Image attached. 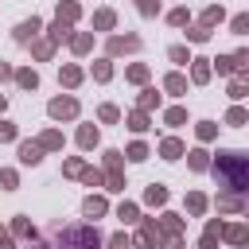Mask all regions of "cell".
<instances>
[{"mask_svg":"<svg viewBox=\"0 0 249 249\" xmlns=\"http://www.w3.org/2000/svg\"><path fill=\"white\" fill-rule=\"evenodd\" d=\"M214 179L222 187V195H245L249 187V156L230 148V152H218L214 160Z\"/></svg>","mask_w":249,"mask_h":249,"instance_id":"obj_1","label":"cell"},{"mask_svg":"<svg viewBox=\"0 0 249 249\" xmlns=\"http://www.w3.org/2000/svg\"><path fill=\"white\" fill-rule=\"evenodd\" d=\"M101 233L93 226H66L54 233V249H97Z\"/></svg>","mask_w":249,"mask_h":249,"instance_id":"obj_2","label":"cell"},{"mask_svg":"<svg viewBox=\"0 0 249 249\" xmlns=\"http://www.w3.org/2000/svg\"><path fill=\"white\" fill-rule=\"evenodd\" d=\"M47 113H51L54 121H70V117H78V101H74V97H54V101L47 105Z\"/></svg>","mask_w":249,"mask_h":249,"instance_id":"obj_3","label":"cell"},{"mask_svg":"<svg viewBox=\"0 0 249 249\" xmlns=\"http://www.w3.org/2000/svg\"><path fill=\"white\" fill-rule=\"evenodd\" d=\"M39 31H43V23H39V19L31 16V19H23V23H16V31H12V39H16V43H31V39H35Z\"/></svg>","mask_w":249,"mask_h":249,"instance_id":"obj_4","label":"cell"},{"mask_svg":"<svg viewBox=\"0 0 249 249\" xmlns=\"http://www.w3.org/2000/svg\"><path fill=\"white\" fill-rule=\"evenodd\" d=\"M124 51H140V39L136 35H113L109 39V54H124Z\"/></svg>","mask_w":249,"mask_h":249,"instance_id":"obj_5","label":"cell"},{"mask_svg":"<svg viewBox=\"0 0 249 249\" xmlns=\"http://www.w3.org/2000/svg\"><path fill=\"white\" fill-rule=\"evenodd\" d=\"M191 82L195 86H206L210 82V58H191Z\"/></svg>","mask_w":249,"mask_h":249,"instance_id":"obj_6","label":"cell"},{"mask_svg":"<svg viewBox=\"0 0 249 249\" xmlns=\"http://www.w3.org/2000/svg\"><path fill=\"white\" fill-rule=\"evenodd\" d=\"M39 160H43V148H39L35 140H23V144H19V163H31V167H35Z\"/></svg>","mask_w":249,"mask_h":249,"instance_id":"obj_7","label":"cell"},{"mask_svg":"<svg viewBox=\"0 0 249 249\" xmlns=\"http://www.w3.org/2000/svg\"><path fill=\"white\" fill-rule=\"evenodd\" d=\"M105 210H109V202H105L101 195H89V198L82 202V214H86V218H101Z\"/></svg>","mask_w":249,"mask_h":249,"instance_id":"obj_8","label":"cell"},{"mask_svg":"<svg viewBox=\"0 0 249 249\" xmlns=\"http://www.w3.org/2000/svg\"><path fill=\"white\" fill-rule=\"evenodd\" d=\"M187 148H183V140H175V136H167V140H160V156L163 160H179Z\"/></svg>","mask_w":249,"mask_h":249,"instance_id":"obj_9","label":"cell"},{"mask_svg":"<svg viewBox=\"0 0 249 249\" xmlns=\"http://www.w3.org/2000/svg\"><path fill=\"white\" fill-rule=\"evenodd\" d=\"M222 237H226L230 245H245V237H249V230H245L241 222H233V226H222Z\"/></svg>","mask_w":249,"mask_h":249,"instance_id":"obj_10","label":"cell"},{"mask_svg":"<svg viewBox=\"0 0 249 249\" xmlns=\"http://www.w3.org/2000/svg\"><path fill=\"white\" fill-rule=\"evenodd\" d=\"M144 202H148V206H163V202H167V187H163V183H152V187L144 191Z\"/></svg>","mask_w":249,"mask_h":249,"instance_id":"obj_11","label":"cell"},{"mask_svg":"<svg viewBox=\"0 0 249 249\" xmlns=\"http://www.w3.org/2000/svg\"><path fill=\"white\" fill-rule=\"evenodd\" d=\"M218 210H222V214H226V210H230V214H241V210H245V198H241V195H222V198H218Z\"/></svg>","mask_w":249,"mask_h":249,"instance_id":"obj_12","label":"cell"},{"mask_svg":"<svg viewBox=\"0 0 249 249\" xmlns=\"http://www.w3.org/2000/svg\"><path fill=\"white\" fill-rule=\"evenodd\" d=\"M218 237H222V222H206V233H202L198 249H218Z\"/></svg>","mask_w":249,"mask_h":249,"instance_id":"obj_13","label":"cell"},{"mask_svg":"<svg viewBox=\"0 0 249 249\" xmlns=\"http://www.w3.org/2000/svg\"><path fill=\"white\" fill-rule=\"evenodd\" d=\"M12 78L19 82V89H39V74L35 70H16Z\"/></svg>","mask_w":249,"mask_h":249,"instance_id":"obj_14","label":"cell"},{"mask_svg":"<svg viewBox=\"0 0 249 249\" xmlns=\"http://www.w3.org/2000/svg\"><path fill=\"white\" fill-rule=\"evenodd\" d=\"M163 89L179 97V93H187V78H183V74H167V78H163Z\"/></svg>","mask_w":249,"mask_h":249,"instance_id":"obj_15","label":"cell"},{"mask_svg":"<svg viewBox=\"0 0 249 249\" xmlns=\"http://www.w3.org/2000/svg\"><path fill=\"white\" fill-rule=\"evenodd\" d=\"M78 144L89 152V148L97 144V124H82V128H78Z\"/></svg>","mask_w":249,"mask_h":249,"instance_id":"obj_16","label":"cell"},{"mask_svg":"<svg viewBox=\"0 0 249 249\" xmlns=\"http://www.w3.org/2000/svg\"><path fill=\"white\" fill-rule=\"evenodd\" d=\"M35 144H39L43 152H54V148H62V132H54V128H51V132H43Z\"/></svg>","mask_w":249,"mask_h":249,"instance_id":"obj_17","label":"cell"},{"mask_svg":"<svg viewBox=\"0 0 249 249\" xmlns=\"http://www.w3.org/2000/svg\"><path fill=\"white\" fill-rule=\"evenodd\" d=\"M187 163H191V171H206V167H210V160H206V148H195V152H187Z\"/></svg>","mask_w":249,"mask_h":249,"instance_id":"obj_18","label":"cell"},{"mask_svg":"<svg viewBox=\"0 0 249 249\" xmlns=\"http://www.w3.org/2000/svg\"><path fill=\"white\" fill-rule=\"evenodd\" d=\"M117 218H121L124 226H132V222H140V210H136V202H121V206H117Z\"/></svg>","mask_w":249,"mask_h":249,"instance_id":"obj_19","label":"cell"},{"mask_svg":"<svg viewBox=\"0 0 249 249\" xmlns=\"http://www.w3.org/2000/svg\"><path fill=\"white\" fill-rule=\"evenodd\" d=\"M12 233H16V237H35V226H31L23 214H16V218H12Z\"/></svg>","mask_w":249,"mask_h":249,"instance_id":"obj_20","label":"cell"},{"mask_svg":"<svg viewBox=\"0 0 249 249\" xmlns=\"http://www.w3.org/2000/svg\"><path fill=\"white\" fill-rule=\"evenodd\" d=\"M74 19H78V4H74V0H66V4H58V23H66V27H70Z\"/></svg>","mask_w":249,"mask_h":249,"instance_id":"obj_21","label":"cell"},{"mask_svg":"<svg viewBox=\"0 0 249 249\" xmlns=\"http://www.w3.org/2000/svg\"><path fill=\"white\" fill-rule=\"evenodd\" d=\"M113 23H117V16H113V8H101V12L93 16V27H97V31H109Z\"/></svg>","mask_w":249,"mask_h":249,"instance_id":"obj_22","label":"cell"},{"mask_svg":"<svg viewBox=\"0 0 249 249\" xmlns=\"http://www.w3.org/2000/svg\"><path fill=\"white\" fill-rule=\"evenodd\" d=\"M214 66L210 70H218V74H237V66H233V54H218V58H210Z\"/></svg>","mask_w":249,"mask_h":249,"instance_id":"obj_23","label":"cell"},{"mask_svg":"<svg viewBox=\"0 0 249 249\" xmlns=\"http://www.w3.org/2000/svg\"><path fill=\"white\" fill-rule=\"evenodd\" d=\"M58 82H62V86H70V89H74V86H78V82H82V70H78V66H62V70H58Z\"/></svg>","mask_w":249,"mask_h":249,"instance_id":"obj_24","label":"cell"},{"mask_svg":"<svg viewBox=\"0 0 249 249\" xmlns=\"http://www.w3.org/2000/svg\"><path fill=\"white\" fill-rule=\"evenodd\" d=\"M222 19H226V12H222V4H218V8H206V12H202V27H206V31H210L214 23H222Z\"/></svg>","mask_w":249,"mask_h":249,"instance_id":"obj_25","label":"cell"},{"mask_svg":"<svg viewBox=\"0 0 249 249\" xmlns=\"http://www.w3.org/2000/svg\"><path fill=\"white\" fill-rule=\"evenodd\" d=\"M245 121H249V113H245V109H241V105H233V109H230V113H226V124H230V128H241V124H245Z\"/></svg>","mask_w":249,"mask_h":249,"instance_id":"obj_26","label":"cell"},{"mask_svg":"<svg viewBox=\"0 0 249 249\" xmlns=\"http://www.w3.org/2000/svg\"><path fill=\"white\" fill-rule=\"evenodd\" d=\"M124 124H128L132 132H144V128H148V113H144V109H136V113H128V121H124Z\"/></svg>","mask_w":249,"mask_h":249,"instance_id":"obj_27","label":"cell"},{"mask_svg":"<svg viewBox=\"0 0 249 249\" xmlns=\"http://www.w3.org/2000/svg\"><path fill=\"white\" fill-rule=\"evenodd\" d=\"M187 210H191V214L198 218V214L206 210V195H198V191H191V195H187Z\"/></svg>","mask_w":249,"mask_h":249,"instance_id":"obj_28","label":"cell"},{"mask_svg":"<svg viewBox=\"0 0 249 249\" xmlns=\"http://www.w3.org/2000/svg\"><path fill=\"white\" fill-rule=\"evenodd\" d=\"M70 47H74V54H86L93 47V35H70Z\"/></svg>","mask_w":249,"mask_h":249,"instance_id":"obj_29","label":"cell"},{"mask_svg":"<svg viewBox=\"0 0 249 249\" xmlns=\"http://www.w3.org/2000/svg\"><path fill=\"white\" fill-rule=\"evenodd\" d=\"M124 78H128V82H148V66H144V62H132V66L124 70Z\"/></svg>","mask_w":249,"mask_h":249,"instance_id":"obj_30","label":"cell"},{"mask_svg":"<svg viewBox=\"0 0 249 249\" xmlns=\"http://www.w3.org/2000/svg\"><path fill=\"white\" fill-rule=\"evenodd\" d=\"M163 121H167L171 128H179V124L187 121V109H183V105H175V109H167V113H163Z\"/></svg>","mask_w":249,"mask_h":249,"instance_id":"obj_31","label":"cell"},{"mask_svg":"<svg viewBox=\"0 0 249 249\" xmlns=\"http://www.w3.org/2000/svg\"><path fill=\"white\" fill-rule=\"evenodd\" d=\"M132 163H140V160H148V144L144 140H136V144H128V152H124Z\"/></svg>","mask_w":249,"mask_h":249,"instance_id":"obj_32","label":"cell"},{"mask_svg":"<svg viewBox=\"0 0 249 249\" xmlns=\"http://www.w3.org/2000/svg\"><path fill=\"white\" fill-rule=\"evenodd\" d=\"M66 39H70V27L54 19V23H51V43H66Z\"/></svg>","mask_w":249,"mask_h":249,"instance_id":"obj_33","label":"cell"},{"mask_svg":"<svg viewBox=\"0 0 249 249\" xmlns=\"http://www.w3.org/2000/svg\"><path fill=\"white\" fill-rule=\"evenodd\" d=\"M167 54H171V62H175V66H187V62H191V51H187V47H179V43H175Z\"/></svg>","mask_w":249,"mask_h":249,"instance_id":"obj_34","label":"cell"},{"mask_svg":"<svg viewBox=\"0 0 249 249\" xmlns=\"http://www.w3.org/2000/svg\"><path fill=\"white\" fill-rule=\"evenodd\" d=\"M97 117H101L105 124H117V121H121V109H117V105H101V109H97Z\"/></svg>","mask_w":249,"mask_h":249,"instance_id":"obj_35","label":"cell"},{"mask_svg":"<svg viewBox=\"0 0 249 249\" xmlns=\"http://www.w3.org/2000/svg\"><path fill=\"white\" fill-rule=\"evenodd\" d=\"M101 183H105V191H124V175H121V171H109Z\"/></svg>","mask_w":249,"mask_h":249,"instance_id":"obj_36","label":"cell"},{"mask_svg":"<svg viewBox=\"0 0 249 249\" xmlns=\"http://www.w3.org/2000/svg\"><path fill=\"white\" fill-rule=\"evenodd\" d=\"M187 19H191V12H187V8H175V12L167 16V23H171V27H187Z\"/></svg>","mask_w":249,"mask_h":249,"instance_id":"obj_37","label":"cell"},{"mask_svg":"<svg viewBox=\"0 0 249 249\" xmlns=\"http://www.w3.org/2000/svg\"><path fill=\"white\" fill-rule=\"evenodd\" d=\"M93 78H97V82H109V78H113V66H109L105 58H101V62H93Z\"/></svg>","mask_w":249,"mask_h":249,"instance_id":"obj_38","label":"cell"},{"mask_svg":"<svg viewBox=\"0 0 249 249\" xmlns=\"http://www.w3.org/2000/svg\"><path fill=\"white\" fill-rule=\"evenodd\" d=\"M156 105H160V93H156V89H144V93H140V109L148 113V109H156Z\"/></svg>","mask_w":249,"mask_h":249,"instance_id":"obj_39","label":"cell"},{"mask_svg":"<svg viewBox=\"0 0 249 249\" xmlns=\"http://www.w3.org/2000/svg\"><path fill=\"white\" fill-rule=\"evenodd\" d=\"M121 163H124V156H121L117 148H109V152H105V167H109V171H121Z\"/></svg>","mask_w":249,"mask_h":249,"instance_id":"obj_40","label":"cell"},{"mask_svg":"<svg viewBox=\"0 0 249 249\" xmlns=\"http://www.w3.org/2000/svg\"><path fill=\"white\" fill-rule=\"evenodd\" d=\"M16 183H19V175H16L12 167H4V171H0V187H4V191H16Z\"/></svg>","mask_w":249,"mask_h":249,"instance_id":"obj_41","label":"cell"},{"mask_svg":"<svg viewBox=\"0 0 249 249\" xmlns=\"http://www.w3.org/2000/svg\"><path fill=\"white\" fill-rule=\"evenodd\" d=\"M187 39H191V43H206V39H210V31H206L202 23H195V27L187 31Z\"/></svg>","mask_w":249,"mask_h":249,"instance_id":"obj_42","label":"cell"},{"mask_svg":"<svg viewBox=\"0 0 249 249\" xmlns=\"http://www.w3.org/2000/svg\"><path fill=\"white\" fill-rule=\"evenodd\" d=\"M230 97H233V101H241V97H245V78H241V74L230 82Z\"/></svg>","mask_w":249,"mask_h":249,"instance_id":"obj_43","label":"cell"},{"mask_svg":"<svg viewBox=\"0 0 249 249\" xmlns=\"http://www.w3.org/2000/svg\"><path fill=\"white\" fill-rule=\"evenodd\" d=\"M230 27H233V35H245V31H249V16H245V12H241V16H233V23H230Z\"/></svg>","mask_w":249,"mask_h":249,"instance_id":"obj_44","label":"cell"},{"mask_svg":"<svg viewBox=\"0 0 249 249\" xmlns=\"http://www.w3.org/2000/svg\"><path fill=\"white\" fill-rule=\"evenodd\" d=\"M214 132H218V124H210V121H198V140H214Z\"/></svg>","mask_w":249,"mask_h":249,"instance_id":"obj_45","label":"cell"},{"mask_svg":"<svg viewBox=\"0 0 249 249\" xmlns=\"http://www.w3.org/2000/svg\"><path fill=\"white\" fill-rule=\"evenodd\" d=\"M62 171H66V175H82V171H86V163L74 156V160H66V163H62Z\"/></svg>","mask_w":249,"mask_h":249,"instance_id":"obj_46","label":"cell"},{"mask_svg":"<svg viewBox=\"0 0 249 249\" xmlns=\"http://www.w3.org/2000/svg\"><path fill=\"white\" fill-rule=\"evenodd\" d=\"M82 179H86V187H101V179H105V175H101V171H93V167H86V171H82Z\"/></svg>","mask_w":249,"mask_h":249,"instance_id":"obj_47","label":"cell"},{"mask_svg":"<svg viewBox=\"0 0 249 249\" xmlns=\"http://www.w3.org/2000/svg\"><path fill=\"white\" fill-rule=\"evenodd\" d=\"M51 51H54L51 39H39V43H35V54H39V58H51Z\"/></svg>","mask_w":249,"mask_h":249,"instance_id":"obj_48","label":"cell"},{"mask_svg":"<svg viewBox=\"0 0 249 249\" xmlns=\"http://www.w3.org/2000/svg\"><path fill=\"white\" fill-rule=\"evenodd\" d=\"M140 16H160V0H140Z\"/></svg>","mask_w":249,"mask_h":249,"instance_id":"obj_49","label":"cell"},{"mask_svg":"<svg viewBox=\"0 0 249 249\" xmlns=\"http://www.w3.org/2000/svg\"><path fill=\"white\" fill-rule=\"evenodd\" d=\"M0 140H16V124L12 121H0Z\"/></svg>","mask_w":249,"mask_h":249,"instance_id":"obj_50","label":"cell"},{"mask_svg":"<svg viewBox=\"0 0 249 249\" xmlns=\"http://www.w3.org/2000/svg\"><path fill=\"white\" fill-rule=\"evenodd\" d=\"M109 249H128V237H124V233H117V237L109 241Z\"/></svg>","mask_w":249,"mask_h":249,"instance_id":"obj_51","label":"cell"},{"mask_svg":"<svg viewBox=\"0 0 249 249\" xmlns=\"http://www.w3.org/2000/svg\"><path fill=\"white\" fill-rule=\"evenodd\" d=\"M12 74H16V70H12V66H8V62H0V82H8V78H12Z\"/></svg>","mask_w":249,"mask_h":249,"instance_id":"obj_52","label":"cell"},{"mask_svg":"<svg viewBox=\"0 0 249 249\" xmlns=\"http://www.w3.org/2000/svg\"><path fill=\"white\" fill-rule=\"evenodd\" d=\"M0 249H12V241H8V237H0Z\"/></svg>","mask_w":249,"mask_h":249,"instance_id":"obj_53","label":"cell"},{"mask_svg":"<svg viewBox=\"0 0 249 249\" xmlns=\"http://www.w3.org/2000/svg\"><path fill=\"white\" fill-rule=\"evenodd\" d=\"M4 105H8V101H4V93H0V113H4Z\"/></svg>","mask_w":249,"mask_h":249,"instance_id":"obj_54","label":"cell"},{"mask_svg":"<svg viewBox=\"0 0 249 249\" xmlns=\"http://www.w3.org/2000/svg\"><path fill=\"white\" fill-rule=\"evenodd\" d=\"M0 237H4V230H0Z\"/></svg>","mask_w":249,"mask_h":249,"instance_id":"obj_55","label":"cell"}]
</instances>
